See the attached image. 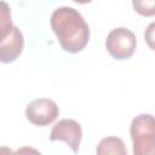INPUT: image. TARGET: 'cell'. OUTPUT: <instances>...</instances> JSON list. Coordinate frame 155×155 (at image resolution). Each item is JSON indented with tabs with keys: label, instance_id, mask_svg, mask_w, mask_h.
I'll return each instance as SVG.
<instances>
[{
	"label": "cell",
	"instance_id": "6da1fadb",
	"mask_svg": "<svg viewBox=\"0 0 155 155\" xmlns=\"http://www.w3.org/2000/svg\"><path fill=\"white\" fill-rule=\"evenodd\" d=\"M50 23L64 51L76 53L87 45L90 28L78 10L70 6H61L52 12Z\"/></svg>",
	"mask_w": 155,
	"mask_h": 155
},
{
	"label": "cell",
	"instance_id": "7a4b0ae2",
	"mask_svg": "<svg viewBox=\"0 0 155 155\" xmlns=\"http://www.w3.org/2000/svg\"><path fill=\"white\" fill-rule=\"evenodd\" d=\"M133 155H155V121L151 114L136 116L130 126Z\"/></svg>",
	"mask_w": 155,
	"mask_h": 155
},
{
	"label": "cell",
	"instance_id": "3957f363",
	"mask_svg": "<svg viewBox=\"0 0 155 155\" xmlns=\"http://www.w3.org/2000/svg\"><path fill=\"white\" fill-rule=\"evenodd\" d=\"M137 39L133 31L127 28L119 27L113 29L105 40V47L109 54L115 59H127L136 50Z\"/></svg>",
	"mask_w": 155,
	"mask_h": 155
},
{
	"label": "cell",
	"instance_id": "277c9868",
	"mask_svg": "<svg viewBox=\"0 0 155 155\" xmlns=\"http://www.w3.org/2000/svg\"><path fill=\"white\" fill-rule=\"evenodd\" d=\"M59 114L58 105L48 98L31 101L25 108V116L29 122L36 126H46L53 122Z\"/></svg>",
	"mask_w": 155,
	"mask_h": 155
},
{
	"label": "cell",
	"instance_id": "5b68a950",
	"mask_svg": "<svg viewBox=\"0 0 155 155\" xmlns=\"http://www.w3.org/2000/svg\"><path fill=\"white\" fill-rule=\"evenodd\" d=\"M82 138L81 125L73 119H63L58 121L51 130L50 140L65 142L74 153H78Z\"/></svg>",
	"mask_w": 155,
	"mask_h": 155
},
{
	"label": "cell",
	"instance_id": "8992f818",
	"mask_svg": "<svg viewBox=\"0 0 155 155\" xmlns=\"http://www.w3.org/2000/svg\"><path fill=\"white\" fill-rule=\"evenodd\" d=\"M24 38L18 27L13 25L11 33L0 42V62L11 63L16 61L23 51Z\"/></svg>",
	"mask_w": 155,
	"mask_h": 155
},
{
	"label": "cell",
	"instance_id": "52a82bcc",
	"mask_svg": "<svg viewBox=\"0 0 155 155\" xmlns=\"http://www.w3.org/2000/svg\"><path fill=\"white\" fill-rule=\"evenodd\" d=\"M96 154L97 155H127V150L121 138L105 137L98 143Z\"/></svg>",
	"mask_w": 155,
	"mask_h": 155
},
{
	"label": "cell",
	"instance_id": "ba28073f",
	"mask_svg": "<svg viewBox=\"0 0 155 155\" xmlns=\"http://www.w3.org/2000/svg\"><path fill=\"white\" fill-rule=\"evenodd\" d=\"M13 28L11 19V8L7 2L0 1V42L8 36Z\"/></svg>",
	"mask_w": 155,
	"mask_h": 155
},
{
	"label": "cell",
	"instance_id": "9c48e42d",
	"mask_svg": "<svg viewBox=\"0 0 155 155\" xmlns=\"http://www.w3.org/2000/svg\"><path fill=\"white\" fill-rule=\"evenodd\" d=\"M154 1H133V6L136 11L143 16H151L154 15Z\"/></svg>",
	"mask_w": 155,
	"mask_h": 155
},
{
	"label": "cell",
	"instance_id": "30bf717a",
	"mask_svg": "<svg viewBox=\"0 0 155 155\" xmlns=\"http://www.w3.org/2000/svg\"><path fill=\"white\" fill-rule=\"evenodd\" d=\"M16 155H41V153L39 150H36L35 148L31 147H22L19 149H17L15 151Z\"/></svg>",
	"mask_w": 155,
	"mask_h": 155
},
{
	"label": "cell",
	"instance_id": "8fae6325",
	"mask_svg": "<svg viewBox=\"0 0 155 155\" xmlns=\"http://www.w3.org/2000/svg\"><path fill=\"white\" fill-rule=\"evenodd\" d=\"M0 155H16V154L7 147H0Z\"/></svg>",
	"mask_w": 155,
	"mask_h": 155
}]
</instances>
